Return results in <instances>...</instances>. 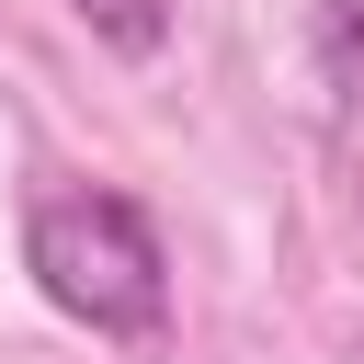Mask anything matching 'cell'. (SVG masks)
Listing matches in <instances>:
<instances>
[{
  "label": "cell",
  "instance_id": "cell-1",
  "mask_svg": "<svg viewBox=\"0 0 364 364\" xmlns=\"http://www.w3.org/2000/svg\"><path fill=\"white\" fill-rule=\"evenodd\" d=\"M23 273L34 296L91 330V341H159L171 330V250H159V216L114 182H80V193H46L23 216Z\"/></svg>",
  "mask_w": 364,
  "mask_h": 364
},
{
  "label": "cell",
  "instance_id": "cell-2",
  "mask_svg": "<svg viewBox=\"0 0 364 364\" xmlns=\"http://www.w3.org/2000/svg\"><path fill=\"white\" fill-rule=\"evenodd\" d=\"M80 23H91V46H114V57H159L171 46V0H68Z\"/></svg>",
  "mask_w": 364,
  "mask_h": 364
},
{
  "label": "cell",
  "instance_id": "cell-3",
  "mask_svg": "<svg viewBox=\"0 0 364 364\" xmlns=\"http://www.w3.org/2000/svg\"><path fill=\"white\" fill-rule=\"evenodd\" d=\"M318 68L341 102H364V0H318Z\"/></svg>",
  "mask_w": 364,
  "mask_h": 364
}]
</instances>
